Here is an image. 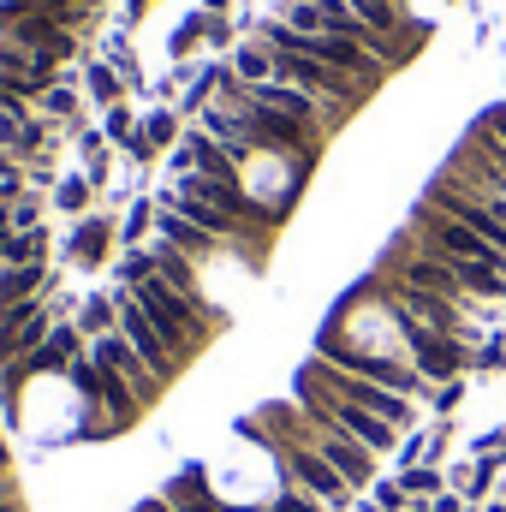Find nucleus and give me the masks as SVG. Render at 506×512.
I'll use <instances>...</instances> for the list:
<instances>
[{"instance_id": "nucleus-1", "label": "nucleus", "mask_w": 506, "mask_h": 512, "mask_svg": "<svg viewBox=\"0 0 506 512\" xmlns=\"http://www.w3.org/2000/svg\"><path fill=\"white\" fill-rule=\"evenodd\" d=\"M131 298L143 304V316L167 334V346L191 364L203 346H209V334H215V316H209V304H197V298H185L179 286H167L161 274H149L143 286H131Z\"/></svg>"}, {"instance_id": "nucleus-2", "label": "nucleus", "mask_w": 506, "mask_h": 512, "mask_svg": "<svg viewBox=\"0 0 506 512\" xmlns=\"http://www.w3.org/2000/svg\"><path fill=\"white\" fill-rule=\"evenodd\" d=\"M298 411L310 417V423H322V429H334V435H346V441H358V447H370L376 459H393L399 453V441H405V429H393V423H381L376 411H364V405H346V399H334V393H322L316 382H304L298 376Z\"/></svg>"}, {"instance_id": "nucleus-3", "label": "nucleus", "mask_w": 506, "mask_h": 512, "mask_svg": "<svg viewBox=\"0 0 506 512\" xmlns=\"http://www.w3.org/2000/svg\"><path fill=\"white\" fill-rule=\"evenodd\" d=\"M304 382H316L322 393H334V399H346V405H364V411H376L381 423H393V429H417V399H405V393H387V387L364 382V376H352V370H340V364H328V358H316L310 352V364L298 370Z\"/></svg>"}, {"instance_id": "nucleus-4", "label": "nucleus", "mask_w": 506, "mask_h": 512, "mask_svg": "<svg viewBox=\"0 0 506 512\" xmlns=\"http://www.w3.org/2000/svg\"><path fill=\"white\" fill-rule=\"evenodd\" d=\"M411 245L429 256H441V262H483V268H506V251H495L489 239H477L465 221H453V215H441V209H429V203H417V215H411Z\"/></svg>"}, {"instance_id": "nucleus-5", "label": "nucleus", "mask_w": 506, "mask_h": 512, "mask_svg": "<svg viewBox=\"0 0 506 512\" xmlns=\"http://www.w3.org/2000/svg\"><path fill=\"white\" fill-rule=\"evenodd\" d=\"M274 453H280V471H286V483L292 489H304V495H316L328 512H346L358 495L346 489V477L316 453V447H304V441H274Z\"/></svg>"}, {"instance_id": "nucleus-6", "label": "nucleus", "mask_w": 506, "mask_h": 512, "mask_svg": "<svg viewBox=\"0 0 506 512\" xmlns=\"http://www.w3.org/2000/svg\"><path fill=\"white\" fill-rule=\"evenodd\" d=\"M114 310H120V334L131 340V352L149 364V376H155V382L167 387L179 370H185V358H179V352L167 346V334H161V328L143 316V304L131 298V286H114Z\"/></svg>"}, {"instance_id": "nucleus-7", "label": "nucleus", "mask_w": 506, "mask_h": 512, "mask_svg": "<svg viewBox=\"0 0 506 512\" xmlns=\"http://www.w3.org/2000/svg\"><path fill=\"white\" fill-rule=\"evenodd\" d=\"M310 447H316L340 477H346V489H352V495H370V483L381 477V459L370 453V447H358V441H346V435H334V429H322V423H316Z\"/></svg>"}, {"instance_id": "nucleus-8", "label": "nucleus", "mask_w": 506, "mask_h": 512, "mask_svg": "<svg viewBox=\"0 0 506 512\" xmlns=\"http://www.w3.org/2000/svg\"><path fill=\"white\" fill-rule=\"evenodd\" d=\"M108 245H114V221H108V215H84V221L72 227V239H66V256H72L78 268H102V262H108Z\"/></svg>"}, {"instance_id": "nucleus-9", "label": "nucleus", "mask_w": 506, "mask_h": 512, "mask_svg": "<svg viewBox=\"0 0 506 512\" xmlns=\"http://www.w3.org/2000/svg\"><path fill=\"white\" fill-rule=\"evenodd\" d=\"M42 286H48V262H36V268H0V316L18 310V304H36Z\"/></svg>"}, {"instance_id": "nucleus-10", "label": "nucleus", "mask_w": 506, "mask_h": 512, "mask_svg": "<svg viewBox=\"0 0 506 512\" xmlns=\"http://www.w3.org/2000/svg\"><path fill=\"white\" fill-rule=\"evenodd\" d=\"M72 322H78V334H90V340H102V334H114V328H120V310H114V292H96V298H84Z\"/></svg>"}, {"instance_id": "nucleus-11", "label": "nucleus", "mask_w": 506, "mask_h": 512, "mask_svg": "<svg viewBox=\"0 0 506 512\" xmlns=\"http://www.w3.org/2000/svg\"><path fill=\"white\" fill-rule=\"evenodd\" d=\"M48 256V233L36 227V233H6L0 239V268H36Z\"/></svg>"}, {"instance_id": "nucleus-12", "label": "nucleus", "mask_w": 506, "mask_h": 512, "mask_svg": "<svg viewBox=\"0 0 506 512\" xmlns=\"http://www.w3.org/2000/svg\"><path fill=\"white\" fill-rule=\"evenodd\" d=\"M233 72H239V84H268L274 78V48L268 42H239L233 48Z\"/></svg>"}, {"instance_id": "nucleus-13", "label": "nucleus", "mask_w": 506, "mask_h": 512, "mask_svg": "<svg viewBox=\"0 0 506 512\" xmlns=\"http://www.w3.org/2000/svg\"><path fill=\"white\" fill-rule=\"evenodd\" d=\"M393 477L405 483L411 501H435V495H447V471H441V465H411V471H393Z\"/></svg>"}, {"instance_id": "nucleus-14", "label": "nucleus", "mask_w": 506, "mask_h": 512, "mask_svg": "<svg viewBox=\"0 0 506 512\" xmlns=\"http://www.w3.org/2000/svg\"><path fill=\"white\" fill-rule=\"evenodd\" d=\"M54 209L84 221V209H90V179H78V173H72V179H60V185H54Z\"/></svg>"}, {"instance_id": "nucleus-15", "label": "nucleus", "mask_w": 506, "mask_h": 512, "mask_svg": "<svg viewBox=\"0 0 506 512\" xmlns=\"http://www.w3.org/2000/svg\"><path fill=\"white\" fill-rule=\"evenodd\" d=\"M155 274V256H149V245H131L126 256H120V286H143Z\"/></svg>"}, {"instance_id": "nucleus-16", "label": "nucleus", "mask_w": 506, "mask_h": 512, "mask_svg": "<svg viewBox=\"0 0 506 512\" xmlns=\"http://www.w3.org/2000/svg\"><path fill=\"white\" fill-rule=\"evenodd\" d=\"M36 102H42V114H48V120H66V114H78V96H72V84H66V78H60V84H48Z\"/></svg>"}, {"instance_id": "nucleus-17", "label": "nucleus", "mask_w": 506, "mask_h": 512, "mask_svg": "<svg viewBox=\"0 0 506 512\" xmlns=\"http://www.w3.org/2000/svg\"><path fill=\"white\" fill-rule=\"evenodd\" d=\"M370 501H376L381 512H405V507H411V495H405V483H399V477H376V483H370Z\"/></svg>"}, {"instance_id": "nucleus-18", "label": "nucleus", "mask_w": 506, "mask_h": 512, "mask_svg": "<svg viewBox=\"0 0 506 512\" xmlns=\"http://www.w3.org/2000/svg\"><path fill=\"white\" fill-rule=\"evenodd\" d=\"M36 227H42V197L24 191V197L12 203V233H36Z\"/></svg>"}, {"instance_id": "nucleus-19", "label": "nucleus", "mask_w": 506, "mask_h": 512, "mask_svg": "<svg viewBox=\"0 0 506 512\" xmlns=\"http://www.w3.org/2000/svg\"><path fill=\"white\" fill-rule=\"evenodd\" d=\"M143 143H149V149L179 143V120H173V114H149V120H143Z\"/></svg>"}, {"instance_id": "nucleus-20", "label": "nucleus", "mask_w": 506, "mask_h": 512, "mask_svg": "<svg viewBox=\"0 0 506 512\" xmlns=\"http://www.w3.org/2000/svg\"><path fill=\"white\" fill-rule=\"evenodd\" d=\"M393 459H399V471H411V465H423V459H429V429H411V435L399 441V453H393Z\"/></svg>"}, {"instance_id": "nucleus-21", "label": "nucleus", "mask_w": 506, "mask_h": 512, "mask_svg": "<svg viewBox=\"0 0 506 512\" xmlns=\"http://www.w3.org/2000/svg\"><path fill=\"white\" fill-rule=\"evenodd\" d=\"M90 96L108 102V108L120 102V78H114V66H90Z\"/></svg>"}, {"instance_id": "nucleus-22", "label": "nucleus", "mask_w": 506, "mask_h": 512, "mask_svg": "<svg viewBox=\"0 0 506 512\" xmlns=\"http://www.w3.org/2000/svg\"><path fill=\"white\" fill-rule=\"evenodd\" d=\"M471 370H506V334L483 340V346L471 352Z\"/></svg>"}, {"instance_id": "nucleus-23", "label": "nucleus", "mask_w": 506, "mask_h": 512, "mask_svg": "<svg viewBox=\"0 0 506 512\" xmlns=\"http://www.w3.org/2000/svg\"><path fill=\"white\" fill-rule=\"evenodd\" d=\"M274 512H328V507H322L316 495H304V489H292V483H286V489L274 495Z\"/></svg>"}, {"instance_id": "nucleus-24", "label": "nucleus", "mask_w": 506, "mask_h": 512, "mask_svg": "<svg viewBox=\"0 0 506 512\" xmlns=\"http://www.w3.org/2000/svg\"><path fill=\"white\" fill-rule=\"evenodd\" d=\"M149 227H155V203H137V209L126 215V239H120V245L131 251V245H137V239H143Z\"/></svg>"}, {"instance_id": "nucleus-25", "label": "nucleus", "mask_w": 506, "mask_h": 512, "mask_svg": "<svg viewBox=\"0 0 506 512\" xmlns=\"http://www.w3.org/2000/svg\"><path fill=\"white\" fill-rule=\"evenodd\" d=\"M429 405H435L441 417H453V411L465 405V382H441V387H435V393H429Z\"/></svg>"}, {"instance_id": "nucleus-26", "label": "nucleus", "mask_w": 506, "mask_h": 512, "mask_svg": "<svg viewBox=\"0 0 506 512\" xmlns=\"http://www.w3.org/2000/svg\"><path fill=\"white\" fill-rule=\"evenodd\" d=\"M102 137H114V143H131V137H137V126H131V114L120 108V102L108 108V126H102Z\"/></svg>"}, {"instance_id": "nucleus-27", "label": "nucleus", "mask_w": 506, "mask_h": 512, "mask_svg": "<svg viewBox=\"0 0 506 512\" xmlns=\"http://www.w3.org/2000/svg\"><path fill=\"white\" fill-rule=\"evenodd\" d=\"M203 30H209V18H185V24H179V36H173V48L185 54V48H191V42H197Z\"/></svg>"}, {"instance_id": "nucleus-28", "label": "nucleus", "mask_w": 506, "mask_h": 512, "mask_svg": "<svg viewBox=\"0 0 506 512\" xmlns=\"http://www.w3.org/2000/svg\"><path fill=\"white\" fill-rule=\"evenodd\" d=\"M477 126H483V131H495V137L506 143V102H495V108H489V114H483Z\"/></svg>"}, {"instance_id": "nucleus-29", "label": "nucleus", "mask_w": 506, "mask_h": 512, "mask_svg": "<svg viewBox=\"0 0 506 512\" xmlns=\"http://www.w3.org/2000/svg\"><path fill=\"white\" fill-rule=\"evenodd\" d=\"M209 42H233V30H227V18H209V30H203Z\"/></svg>"}, {"instance_id": "nucleus-30", "label": "nucleus", "mask_w": 506, "mask_h": 512, "mask_svg": "<svg viewBox=\"0 0 506 512\" xmlns=\"http://www.w3.org/2000/svg\"><path fill=\"white\" fill-rule=\"evenodd\" d=\"M0 179H24V167H18V155H6V149H0Z\"/></svg>"}, {"instance_id": "nucleus-31", "label": "nucleus", "mask_w": 506, "mask_h": 512, "mask_svg": "<svg viewBox=\"0 0 506 512\" xmlns=\"http://www.w3.org/2000/svg\"><path fill=\"white\" fill-rule=\"evenodd\" d=\"M483 512H506V495H495V501H489V507H483Z\"/></svg>"}, {"instance_id": "nucleus-32", "label": "nucleus", "mask_w": 506, "mask_h": 512, "mask_svg": "<svg viewBox=\"0 0 506 512\" xmlns=\"http://www.w3.org/2000/svg\"><path fill=\"white\" fill-rule=\"evenodd\" d=\"M203 6H209V12H221V6H227V0H203Z\"/></svg>"}, {"instance_id": "nucleus-33", "label": "nucleus", "mask_w": 506, "mask_h": 512, "mask_svg": "<svg viewBox=\"0 0 506 512\" xmlns=\"http://www.w3.org/2000/svg\"><path fill=\"white\" fill-rule=\"evenodd\" d=\"M233 512H274V507H233Z\"/></svg>"}]
</instances>
